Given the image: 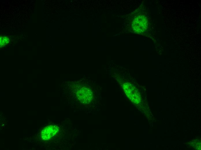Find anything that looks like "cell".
I'll return each instance as SVG.
<instances>
[{"mask_svg":"<svg viewBox=\"0 0 201 150\" xmlns=\"http://www.w3.org/2000/svg\"><path fill=\"white\" fill-rule=\"evenodd\" d=\"M57 131L58 128L56 126L50 125L46 127L41 132L42 138L44 140H48L55 134Z\"/></svg>","mask_w":201,"mask_h":150,"instance_id":"cell-3","label":"cell"},{"mask_svg":"<svg viewBox=\"0 0 201 150\" xmlns=\"http://www.w3.org/2000/svg\"><path fill=\"white\" fill-rule=\"evenodd\" d=\"M123 88L127 97L133 102L138 104L141 101V97L137 89L129 83H125Z\"/></svg>","mask_w":201,"mask_h":150,"instance_id":"cell-1","label":"cell"},{"mask_svg":"<svg viewBox=\"0 0 201 150\" xmlns=\"http://www.w3.org/2000/svg\"><path fill=\"white\" fill-rule=\"evenodd\" d=\"M77 96L81 102L88 104L92 100L93 95L92 91L90 89L83 87L78 91Z\"/></svg>","mask_w":201,"mask_h":150,"instance_id":"cell-2","label":"cell"}]
</instances>
